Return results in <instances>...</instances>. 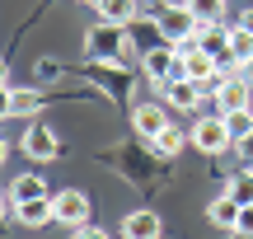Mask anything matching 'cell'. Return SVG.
Here are the masks:
<instances>
[{"label":"cell","instance_id":"obj_25","mask_svg":"<svg viewBox=\"0 0 253 239\" xmlns=\"http://www.w3.org/2000/svg\"><path fill=\"white\" fill-rule=\"evenodd\" d=\"M75 239H113V235L99 230V225H80V230H75Z\"/></svg>","mask_w":253,"mask_h":239},{"label":"cell","instance_id":"obj_8","mask_svg":"<svg viewBox=\"0 0 253 239\" xmlns=\"http://www.w3.org/2000/svg\"><path fill=\"white\" fill-rule=\"evenodd\" d=\"M160 94H164V103H173V113H192V108H202V84L192 80V75H183V80H169Z\"/></svg>","mask_w":253,"mask_h":239},{"label":"cell","instance_id":"obj_27","mask_svg":"<svg viewBox=\"0 0 253 239\" xmlns=\"http://www.w3.org/2000/svg\"><path fill=\"white\" fill-rule=\"evenodd\" d=\"M244 80L253 84V56H249V61H244Z\"/></svg>","mask_w":253,"mask_h":239},{"label":"cell","instance_id":"obj_9","mask_svg":"<svg viewBox=\"0 0 253 239\" xmlns=\"http://www.w3.org/2000/svg\"><path fill=\"white\" fill-rule=\"evenodd\" d=\"M24 155H28V159H42V164H47V159H56V155H61L56 131L42 127V122H38V127H28V131H24Z\"/></svg>","mask_w":253,"mask_h":239},{"label":"cell","instance_id":"obj_22","mask_svg":"<svg viewBox=\"0 0 253 239\" xmlns=\"http://www.w3.org/2000/svg\"><path fill=\"white\" fill-rule=\"evenodd\" d=\"M56 75H61V66H56V56H42V61H38V84H52Z\"/></svg>","mask_w":253,"mask_h":239},{"label":"cell","instance_id":"obj_23","mask_svg":"<svg viewBox=\"0 0 253 239\" xmlns=\"http://www.w3.org/2000/svg\"><path fill=\"white\" fill-rule=\"evenodd\" d=\"M235 155H239V164H244V169H253V131H249V136L235 146Z\"/></svg>","mask_w":253,"mask_h":239},{"label":"cell","instance_id":"obj_13","mask_svg":"<svg viewBox=\"0 0 253 239\" xmlns=\"http://www.w3.org/2000/svg\"><path fill=\"white\" fill-rule=\"evenodd\" d=\"M239 211H244V206H239L230 193L211 197V206H207V216H211V225H216V230H239Z\"/></svg>","mask_w":253,"mask_h":239},{"label":"cell","instance_id":"obj_11","mask_svg":"<svg viewBox=\"0 0 253 239\" xmlns=\"http://www.w3.org/2000/svg\"><path fill=\"white\" fill-rule=\"evenodd\" d=\"M38 108H42V94L38 89H14V84H5V118H33Z\"/></svg>","mask_w":253,"mask_h":239},{"label":"cell","instance_id":"obj_12","mask_svg":"<svg viewBox=\"0 0 253 239\" xmlns=\"http://www.w3.org/2000/svg\"><path fill=\"white\" fill-rule=\"evenodd\" d=\"M14 221H24V225H47V221H56V197H33V202H19L14 206Z\"/></svg>","mask_w":253,"mask_h":239},{"label":"cell","instance_id":"obj_5","mask_svg":"<svg viewBox=\"0 0 253 239\" xmlns=\"http://www.w3.org/2000/svg\"><path fill=\"white\" fill-rule=\"evenodd\" d=\"M249 103H253V84L244 80V71H239V75H225V84H220L216 99H211V113L225 118L230 108H249Z\"/></svg>","mask_w":253,"mask_h":239},{"label":"cell","instance_id":"obj_28","mask_svg":"<svg viewBox=\"0 0 253 239\" xmlns=\"http://www.w3.org/2000/svg\"><path fill=\"white\" fill-rule=\"evenodd\" d=\"M94 5H108V0H94Z\"/></svg>","mask_w":253,"mask_h":239},{"label":"cell","instance_id":"obj_14","mask_svg":"<svg viewBox=\"0 0 253 239\" xmlns=\"http://www.w3.org/2000/svg\"><path fill=\"white\" fill-rule=\"evenodd\" d=\"M197 42H202V52H211L216 61L235 52V47H230V28H225V19H220V24H202V28H197Z\"/></svg>","mask_w":253,"mask_h":239},{"label":"cell","instance_id":"obj_15","mask_svg":"<svg viewBox=\"0 0 253 239\" xmlns=\"http://www.w3.org/2000/svg\"><path fill=\"white\" fill-rule=\"evenodd\" d=\"M33 197H47V183L38 174H19L14 183H9V211H14L19 202H33Z\"/></svg>","mask_w":253,"mask_h":239},{"label":"cell","instance_id":"obj_20","mask_svg":"<svg viewBox=\"0 0 253 239\" xmlns=\"http://www.w3.org/2000/svg\"><path fill=\"white\" fill-rule=\"evenodd\" d=\"M225 122H230V131H235V146H239V141L253 131V103H249V108H230Z\"/></svg>","mask_w":253,"mask_h":239},{"label":"cell","instance_id":"obj_1","mask_svg":"<svg viewBox=\"0 0 253 239\" xmlns=\"http://www.w3.org/2000/svg\"><path fill=\"white\" fill-rule=\"evenodd\" d=\"M126 28L122 24H113V19H99V24L84 33V56L89 61H122L126 56Z\"/></svg>","mask_w":253,"mask_h":239},{"label":"cell","instance_id":"obj_21","mask_svg":"<svg viewBox=\"0 0 253 239\" xmlns=\"http://www.w3.org/2000/svg\"><path fill=\"white\" fill-rule=\"evenodd\" d=\"M230 47H235V56H239V61H249V56H253V33H249V28H230Z\"/></svg>","mask_w":253,"mask_h":239},{"label":"cell","instance_id":"obj_29","mask_svg":"<svg viewBox=\"0 0 253 239\" xmlns=\"http://www.w3.org/2000/svg\"><path fill=\"white\" fill-rule=\"evenodd\" d=\"M89 5H94V0H89Z\"/></svg>","mask_w":253,"mask_h":239},{"label":"cell","instance_id":"obj_16","mask_svg":"<svg viewBox=\"0 0 253 239\" xmlns=\"http://www.w3.org/2000/svg\"><path fill=\"white\" fill-rule=\"evenodd\" d=\"M188 141H192V136H188V131H178V127H173V122H169V127H164V131H160V136H155V141H150V146H155V155H178V150H183V146H188Z\"/></svg>","mask_w":253,"mask_h":239},{"label":"cell","instance_id":"obj_4","mask_svg":"<svg viewBox=\"0 0 253 239\" xmlns=\"http://www.w3.org/2000/svg\"><path fill=\"white\" fill-rule=\"evenodd\" d=\"M155 19H160V33H164V42H173V47H178V42H188V38H197V14H192V9H188V0H183V5H169V9H160V14H155Z\"/></svg>","mask_w":253,"mask_h":239},{"label":"cell","instance_id":"obj_18","mask_svg":"<svg viewBox=\"0 0 253 239\" xmlns=\"http://www.w3.org/2000/svg\"><path fill=\"white\" fill-rule=\"evenodd\" d=\"M225 193L235 197L239 206H253V169H239V174H230V183H225Z\"/></svg>","mask_w":253,"mask_h":239},{"label":"cell","instance_id":"obj_2","mask_svg":"<svg viewBox=\"0 0 253 239\" xmlns=\"http://www.w3.org/2000/svg\"><path fill=\"white\" fill-rule=\"evenodd\" d=\"M141 71H145V80H150L155 89H164L169 80H183L188 66H183V52L173 42H160V47H150V52H141Z\"/></svg>","mask_w":253,"mask_h":239},{"label":"cell","instance_id":"obj_10","mask_svg":"<svg viewBox=\"0 0 253 239\" xmlns=\"http://www.w3.org/2000/svg\"><path fill=\"white\" fill-rule=\"evenodd\" d=\"M160 216L155 211H126L122 216V239H160Z\"/></svg>","mask_w":253,"mask_h":239},{"label":"cell","instance_id":"obj_7","mask_svg":"<svg viewBox=\"0 0 253 239\" xmlns=\"http://www.w3.org/2000/svg\"><path fill=\"white\" fill-rule=\"evenodd\" d=\"M56 221L71 225V230H80V225L89 221V197H84L80 188H66V193H56Z\"/></svg>","mask_w":253,"mask_h":239},{"label":"cell","instance_id":"obj_3","mask_svg":"<svg viewBox=\"0 0 253 239\" xmlns=\"http://www.w3.org/2000/svg\"><path fill=\"white\" fill-rule=\"evenodd\" d=\"M188 136H192V146H197L202 155H225V150H235V131H230V122L220 118V113L197 118Z\"/></svg>","mask_w":253,"mask_h":239},{"label":"cell","instance_id":"obj_26","mask_svg":"<svg viewBox=\"0 0 253 239\" xmlns=\"http://www.w3.org/2000/svg\"><path fill=\"white\" fill-rule=\"evenodd\" d=\"M239 28H249V33H253V9H244V14H239Z\"/></svg>","mask_w":253,"mask_h":239},{"label":"cell","instance_id":"obj_17","mask_svg":"<svg viewBox=\"0 0 253 239\" xmlns=\"http://www.w3.org/2000/svg\"><path fill=\"white\" fill-rule=\"evenodd\" d=\"M99 14L126 28V24H136V19H141V9H136V0H108V5H99Z\"/></svg>","mask_w":253,"mask_h":239},{"label":"cell","instance_id":"obj_6","mask_svg":"<svg viewBox=\"0 0 253 239\" xmlns=\"http://www.w3.org/2000/svg\"><path fill=\"white\" fill-rule=\"evenodd\" d=\"M131 127H136L141 141H155L164 127H169V108H164V103H136L131 108Z\"/></svg>","mask_w":253,"mask_h":239},{"label":"cell","instance_id":"obj_19","mask_svg":"<svg viewBox=\"0 0 253 239\" xmlns=\"http://www.w3.org/2000/svg\"><path fill=\"white\" fill-rule=\"evenodd\" d=\"M188 9L197 14V24H220L225 19V0H188Z\"/></svg>","mask_w":253,"mask_h":239},{"label":"cell","instance_id":"obj_24","mask_svg":"<svg viewBox=\"0 0 253 239\" xmlns=\"http://www.w3.org/2000/svg\"><path fill=\"white\" fill-rule=\"evenodd\" d=\"M239 239H253V206H244L239 211V230H235Z\"/></svg>","mask_w":253,"mask_h":239}]
</instances>
